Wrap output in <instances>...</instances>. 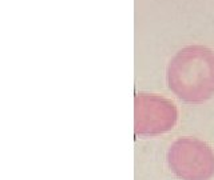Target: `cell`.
<instances>
[{
  "label": "cell",
  "instance_id": "1",
  "mask_svg": "<svg viewBox=\"0 0 214 180\" xmlns=\"http://www.w3.org/2000/svg\"><path fill=\"white\" fill-rule=\"evenodd\" d=\"M169 87L185 103L199 104L214 95V52L203 45L178 51L167 69Z\"/></svg>",
  "mask_w": 214,
  "mask_h": 180
},
{
  "label": "cell",
  "instance_id": "2",
  "mask_svg": "<svg viewBox=\"0 0 214 180\" xmlns=\"http://www.w3.org/2000/svg\"><path fill=\"white\" fill-rule=\"evenodd\" d=\"M169 167L181 180H210L214 175V154L205 141L181 137L171 144Z\"/></svg>",
  "mask_w": 214,
  "mask_h": 180
},
{
  "label": "cell",
  "instance_id": "3",
  "mask_svg": "<svg viewBox=\"0 0 214 180\" xmlns=\"http://www.w3.org/2000/svg\"><path fill=\"white\" fill-rule=\"evenodd\" d=\"M178 120L174 103L159 95L139 93L134 100V132L138 136H157L169 132Z\"/></svg>",
  "mask_w": 214,
  "mask_h": 180
}]
</instances>
